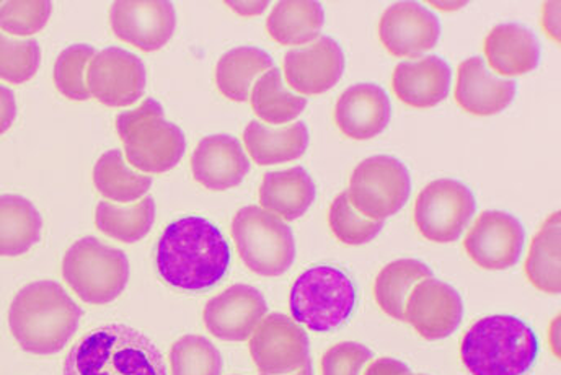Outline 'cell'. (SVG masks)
<instances>
[{"instance_id": "obj_1", "label": "cell", "mask_w": 561, "mask_h": 375, "mask_svg": "<svg viewBox=\"0 0 561 375\" xmlns=\"http://www.w3.org/2000/svg\"><path fill=\"white\" fill-rule=\"evenodd\" d=\"M156 261L160 277L169 286L203 293L226 276L230 247L210 220L198 216L182 217L163 230Z\"/></svg>"}, {"instance_id": "obj_2", "label": "cell", "mask_w": 561, "mask_h": 375, "mask_svg": "<svg viewBox=\"0 0 561 375\" xmlns=\"http://www.w3.org/2000/svg\"><path fill=\"white\" fill-rule=\"evenodd\" d=\"M82 310L56 281H36L13 297L9 327L26 353L53 356L68 346L79 330Z\"/></svg>"}, {"instance_id": "obj_3", "label": "cell", "mask_w": 561, "mask_h": 375, "mask_svg": "<svg viewBox=\"0 0 561 375\" xmlns=\"http://www.w3.org/2000/svg\"><path fill=\"white\" fill-rule=\"evenodd\" d=\"M62 375H169L159 348L128 325L113 323L83 334L65 361Z\"/></svg>"}, {"instance_id": "obj_4", "label": "cell", "mask_w": 561, "mask_h": 375, "mask_svg": "<svg viewBox=\"0 0 561 375\" xmlns=\"http://www.w3.org/2000/svg\"><path fill=\"white\" fill-rule=\"evenodd\" d=\"M537 356L536 331L513 315L480 318L460 343V361L470 375H524Z\"/></svg>"}, {"instance_id": "obj_5", "label": "cell", "mask_w": 561, "mask_h": 375, "mask_svg": "<svg viewBox=\"0 0 561 375\" xmlns=\"http://www.w3.org/2000/svg\"><path fill=\"white\" fill-rule=\"evenodd\" d=\"M116 133L125 146L126 160L146 175L169 172L179 166L186 150L185 134L163 118L162 105L153 99L119 113Z\"/></svg>"}, {"instance_id": "obj_6", "label": "cell", "mask_w": 561, "mask_h": 375, "mask_svg": "<svg viewBox=\"0 0 561 375\" xmlns=\"http://www.w3.org/2000/svg\"><path fill=\"white\" fill-rule=\"evenodd\" d=\"M356 286L353 280L335 266L309 268L290 289L289 309L296 323L310 331L327 333L348 321L356 307Z\"/></svg>"}, {"instance_id": "obj_7", "label": "cell", "mask_w": 561, "mask_h": 375, "mask_svg": "<svg viewBox=\"0 0 561 375\" xmlns=\"http://www.w3.org/2000/svg\"><path fill=\"white\" fill-rule=\"evenodd\" d=\"M62 276L83 303L106 306L126 289L129 260L125 251L105 246L95 237H85L66 251Z\"/></svg>"}, {"instance_id": "obj_8", "label": "cell", "mask_w": 561, "mask_h": 375, "mask_svg": "<svg viewBox=\"0 0 561 375\" xmlns=\"http://www.w3.org/2000/svg\"><path fill=\"white\" fill-rule=\"evenodd\" d=\"M230 232L243 264L259 276H283L296 260L293 230L263 207H242L232 219Z\"/></svg>"}, {"instance_id": "obj_9", "label": "cell", "mask_w": 561, "mask_h": 375, "mask_svg": "<svg viewBox=\"0 0 561 375\" xmlns=\"http://www.w3.org/2000/svg\"><path fill=\"white\" fill-rule=\"evenodd\" d=\"M346 193L354 209L383 223L405 206L412 180L409 169L396 157L374 156L357 163Z\"/></svg>"}, {"instance_id": "obj_10", "label": "cell", "mask_w": 561, "mask_h": 375, "mask_svg": "<svg viewBox=\"0 0 561 375\" xmlns=\"http://www.w3.org/2000/svg\"><path fill=\"white\" fill-rule=\"evenodd\" d=\"M476 211V196L469 186L457 180L439 179L420 191L413 219L424 239L446 246L460 239Z\"/></svg>"}, {"instance_id": "obj_11", "label": "cell", "mask_w": 561, "mask_h": 375, "mask_svg": "<svg viewBox=\"0 0 561 375\" xmlns=\"http://www.w3.org/2000/svg\"><path fill=\"white\" fill-rule=\"evenodd\" d=\"M256 370L265 375L294 373L309 357V337L299 323L283 314L266 315L249 341Z\"/></svg>"}, {"instance_id": "obj_12", "label": "cell", "mask_w": 561, "mask_h": 375, "mask_svg": "<svg viewBox=\"0 0 561 375\" xmlns=\"http://www.w3.org/2000/svg\"><path fill=\"white\" fill-rule=\"evenodd\" d=\"M146 66L126 49L106 48L96 53L87 69L90 95L110 109L138 102L146 90Z\"/></svg>"}, {"instance_id": "obj_13", "label": "cell", "mask_w": 561, "mask_h": 375, "mask_svg": "<svg viewBox=\"0 0 561 375\" xmlns=\"http://www.w3.org/2000/svg\"><path fill=\"white\" fill-rule=\"evenodd\" d=\"M523 224L503 211L480 214L463 239V249L477 266L486 271H504L519 261L524 249Z\"/></svg>"}, {"instance_id": "obj_14", "label": "cell", "mask_w": 561, "mask_h": 375, "mask_svg": "<svg viewBox=\"0 0 561 375\" xmlns=\"http://www.w3.org/2000/svg\"><path fill=\"white\" fill-rule=\"evenodd\" d=\"M284 76L299 95L329 92L345 72V55L330 36H320L310 45L289 49L284 55Z\"/></svg>"}, {"instance_id": "obj_15", "label": "cell", "mask_w": 561, "mask_h": 375, "mask_svg": "<svg viewBox=\"0 0 561 375\" xmlns=\"http://www.w3.org/2000/svg\"><path fill=\"white\" fill-rule=\"evenodd\" d=\"M462 317L463 304L459 293L450 284L427 277L410 294L403 321L423 340L437 341L450 337Z\"/></svg>"}, {"instance_id": "obj_16", "label": "cell", "mask_w": 561, "mask_h": 375, "mask_svg": "<svg viewBox=\"0 0 561 375\" xmlns=\"http://www.w3.org/2000/svg\"><path fill=\"white\" fill-rule=\"evenodd\" d=\"M437 16L416 2H397L379 20V39L396 58H419L439 42Z\"/></svg>"}, {"instance_id": "obj_17", "label": "cell", "mask_w": 561, "mask_h": 375, "mask_svg": "<svg viewBox=\"0 0 561 375\" xmlns=\"http://www.w3.org/2000/svg\"><path fill=\"white\" fill-rule=\"evenodd\" d=\"M113 33L142 52H159L172 39L176 12L172 2H115L110 10Z\"/></svg>"}, {"instance_id": "obj_18", "label": "cell", "mask_w": 561, "mask_h": 375, "mask_svg": "<svg viewBox=\"0 0 561 375\" xmlns=\"http://www.w3.org/2000/svg\"><path fill=\"white\" fill-rule=\"evenodd\" d=\"M268 314L265 297L249 284H236L206 304L203 320L217 340H250L260 321Z\"/></svg>"}, {"instance_id": "obj_19", "label": "cell", "mask_w": 561, "mask_h": 375, "mask_svg": "<svg viewBox=\"0 0 561 375\" xmlns=\"http://www.w3.org/2000/svg\"><path fill=\"white\" fill-rule=\"evenodd\" d=\"M392 118V103L382 87L356 83L340 95L333 110L336 127L353 140L379 136Z\"/></svg>"}, {"instance_id": "obj_20", "label": "cell", "mask_w": 561, "mask_h": 375, "mask_svg": "<svg viewBox=\"0 0 561 375\" xmlns=\"http://www.w3.org/2000/svg\"><path fill=\"white\" fill-rule=\"evenodd\" d=\"M192 172L196 182L209 191L239 186L250 172V160L239 139L214 134L199 140L192 154Z\"/></svg>"}, {"instance_id": "obj_21", "label": "cell", "mask_w": 561, "mask_h": 375, "mask_svg": "<svg viewBox=\"0 0 561 375\" xmlns=\"http://www.w3.org/2000/svg\"><path fill=\"white\" fill-rule=\"evenodd\" d=\"M516 92V80L497 79L480 56L466 59L457 69L456 102L469 115H497L513 103Z\"/></svg>"}, {"instance_id": "obj_22", "label": "cell", "mask_w": 561, "mask_h": 375, "mask_svg": "<svg viewBox=\"0 0 561 375\" xmlns=\"http://www.w3.org/2000/svg\"><path fill=\"white\" fill-rule=\"evenodd\" d=\"M450 79L449 64L439 56H424L397 64L392 90L400 102L412 109H433L449 95Z\"/></svg>"}, {"instance_id": "obj_23", "label": "cell", "mask_w": 561, "mask_h": 375, "mask_svg": "<svg viewBox=\"0 0 561 375\" xmlns=\"http://www.w3.org/2000/svg\"><path fill=\"white\" fill-rule=\"evenodd\" d=\"M486 63L497 76L519 77L533 72L540 61V48L536 36L517 23L494 26L483 45Z\"/></svg>"}, {"instance_id": "obj_24", "label": "cell", "mask_w": 561, "mask_h": 375, "mask_svg": "<svg viewBox=\"0 0 561 375\" xmlns=\"http://www.w3.org/2000/svg\"><path fill=\"white\" fill-rule=\"evenodd\" d=\"M312 177L302 167L268 172L260 186V207L283 220L302 217L316 201Z\"/></svg>"}, {"instance_id": "obj_25", "label": "cell", "mask_w": 561, "mask_h": 375, "mask_svg": "<svg viewBox=\"0 0 561 375\" xmlns=\"http://www.w3.org/2000/svg\"><path fill=\"white\" fill-rule=\"evenodd\" d=\"M247 152L256 166L268 167L293 162L309 147V129L304 122L272 129L260 122H250L243 130Z\"/></svg>"}, {"instance_id": "obj_26", "label": "cell", "mask_w": 561, "mask_h": 375, "mask_svg": "<svg viewBox=\"0 0 561 375\" xmlns=\"http://www.w3.org/2000/svg\"><path fill=\"white\" fill-rule=\"evenodd\" d=\"M43 219L35 204L20 194L0 196V257L28 253L42 239Z\"/></svg>"}, {"instance_id": "obj_27", "label": "cell", "mask_w": 561, "mask_h": 375, "mask_svg": "<svg viewBox=\"0 0 561 375\" xmlns=\"http://www.w3.org/2000/svg\"><path fill=\"white\" fill-rule=\"evenodd\" d=\"M272 56L260 48L242 46L222 55L216 66V86L220 95L232 102L243 103L250 99L256 79L273 69Z\"/></svg>"}, {"instance_id": "obj_28", "label": "cell", "mask_w": 561, "mask_h": 375, "mask_svg": "<svg viewBox=\"0 0 561 375\" xmlns=\"http://www.w3.org/2000/svg\"><path fill=\"white\" fill-rule=\"evenodd\" d=\"M325 12L319 2H278L266 20V32L283 46H306L320 38Z\"/></svg>"}, {"instance_id": "obj_29", "label": "cell", "mask_w": 561, "mask_h": 375, "mask_svg": "<svg viewBox=\"0 0 561 375\" xmlns=\"http://www.w3.org/2000/svg\"><path fill=\"white\" fill-rule=\"evenodd\" d=\"M433 277L426 263L412 258L392 261L382 268L374 283V299L383 314L403 321L410 294L421 281Z\"/></svg>"}, {"instance_id": "obj_30", "label": "cell", "mask_w": 561, "mask_h": 375, "mask_svg": "<svg viewBox=\"0 0 561 375\" xmlns=\"http://www.w3.org/2000/svg\"><path fill=\"white\" fill-rule=\"evenodd\" d=\"M560 243V213H553L543 220L542 227L534 237L524 266L529 283L550 296H559L561 293Z\"/></svg>"}, {"instance_id": "obj_31", "label": "cell", "mask_w": 561, "mask_h": 375, "mask_svg": "<svg viewBox=\"0 0 561 375\" xmlns=\"http://www.w3.org/2000/svg\"><path fill=\"white\" fill-rule=\"evenodd\" d=\"M93 183L106 201L129 204L146 196L152 186V179L146 173L136 172L128 166L122 150L113 149L96 160Z\"/></svg>"}, {"instance_id": "obj_32", "label": "cell", "mask_w": 561, "mask_h": 375, "mask_svg": "<svg viewBox=\"0 0 561 375\" xmlns=\"http://www.w3.org/2000/svg\"><path fill=\"white\" fill-rule=\"evenodd\" d=\"M253 112L266 125H287L299 118L306 110L307 99L290 92L284 86L283 72L278 67L266 70L256 79L250 93Z\"/></svg>"}, {"instance_id": "obj_33", "label": "cell", "mask_w": 561, "mask_h": 375, "mask_svg": "<svg viewBox=\"0 0 561 375\" xmlns=\"http://www.w3.org/2000/svg\"><path fill=\"white\" fill-rule=\"evenodd\" d=\"M156 223V201L147 196L131 204L118 206L110 201H100L95 211V226L100 232L123 243L142 240Z\"/></svg>"}, {"instance_id": "obj_34", "label": "cell", "mask_w": 561, "mask_h": 375, "mask_svg": "<svg viewBox=\"0 0 561 375\" xmlns=\"http://www.w3.org/2000/svg\"><path fill=\"white\" fill-rule=\"evenodd\" d=\"M172 375H222V354L208 338L186 334L170 350Z\"/></svg>"}, {"instance_id": "obj_35", "label": "cell", "mask_w": 561, "mask_h": 375, "mask_svg": "<svg viewBox=\"0 0 561 375\" xmlns=\"http://www.w3.org/2000/svg\"><path fill=\"white\" fill-rule=\"evenodd\" d=\"M329 226L336 240L348 247H360L373 242L380 230L382 220L369 219L350 203L348 193L343 191L333 200L329 211Z\"/></svg>"}, {"instance_id": "obj_36", "label": "cell", "mask_w": 561, "mask_h": 375, "mask_svg": "<svg viewBox=\"0 0 561 375\" xmlns=\"http://www.w3.org/2000/svg\"><path fill=\"white\" fill-rule=\"evenodd\" d=\"M95 56L90 45H72L59 55L55 66L56 89L73 102L92 99L87 87V69Z\"/></svg>"}, {"instance_id": "obj_37", "label": "cell", "mask_w": 561, "mask_h": 375, "mask_svg": "<svg viewBox=\"0 0 561 375\" xmlns=\"http://www.w3.org/2000/svg\"><path fill=\"white\" fill-rule=\"evenodd\" d=\"M42 49L36 39H15L0 32V79L9 83L28 82L38 72Z\"/></svg>"}, {"instance_id": "obj_38", "label": "cell", "mask_w": 561, "mask_h": 375, "mask_svg": "<svg viewBox=\"0 0 561 375\" xmlns=\"http://www.w3.org/2000/svg\"><path fill=\"white\" fill-rule=\"evenodd\" d=\"M53 13V3L0 2V30L15 36H32L42 32Z\"/></svg>"}, {"instance_id": "obj_39", "label": "cell", "mask_w": 561, "mask_h": 375, "mask_svg": "<svg viewBox=\"0 0 561 375\" xmlns=\"http://www.w3.org/2000/svg\"><path fill=\"white\" fill-rule=\"evenodd\" d=\"M373 360V351L364 344L345 341L329 348L320 361L322 375H360Z\"/></svg>"}, {"instance_id": "obj_40", "label": "cell", "mask_w": 561, "mask_h": 375, "mask_svg": "<svg viewBox=\"0 0 561 375\" xmlns=\"http://www.w3.org/2000/svg\"><path fill=\"white\" fill-rule=\"evenodd\" d=\"M16 118L15 93L0 83V136L12 127Z\"/></svg>"}, {"instance_id": "obj_41", "label": "cell", "mask_w": 561, "mask_h": 375, "mask_svg": "<svg viewBox=\"0 0 561 375\" xmlns=\"http://www.w3.org/2000/svg\"><path fill=\"white\" fill-rule=\"evenodd\" d=\"M409 373V367L402 361L392 360V357H380V360L370 363L363 375H407Z\"/></svg>"}, {"instance_id": "obj_42", "label": "cell", "mask_w": 561, "mask_h": 375, "mask_svg": "<svg viewBox=\"0 0 561 375\" xmlns=\"http://www.w3.org/2000/svg\"><path fill=\"white\" fill-rule=\"evenodd\" d=\"M542 29L553 42L560 43V2L543 3Z\"/></svg>"}, {"instance_id": "obj_43", "label": "cell", "mask_w": 561, "mask_h": 375, "mask_svg": "<svg viewBox=\"0 0 561 375\" xmlns=\"http://www.w3.org/2000/svg\"><path fill=\"white\" fill-rule=\"evenodd\" d=\"M227 7L242 16L262 15L268 9L270 2H226Z\"/></svg>"}, {"instance_id": "obj_44", "label": "cell", "mask_w": 561, "mask_h": 375, "mask_svg": "<svg viewBox=\"0 0 561 375\" xmlns=\"http://www.w3.org/2000/svg\"><path fill=\"white\" fill-rule=\"evenodd\" d=\"M549 340H550V344H552V350H553V353L557 354V356H559V334H560V327H559V318H556V320H553V323H552V327H550V330H549Z\"/></svg>"}, {"instance_id": "obj_45", "label": "cell", "mask_w": 561, "mask_h": 375, "mask_svg": "<svg viewBox=\"0 0 561 375\" xmlns=\"http://www.w3.org/2000/svg\"><path fill=\"white\" fill-rule=\"evenodd\" d=\"M431 5L436 7V9L443 10V12H444V10H446V12H453V10H459L460 7L466 5V2H459V3H457V2H453V3L433 2V3H431Z\"/></svg>"}, {"instance_id": "obj_46", "label": "cell", "mask_w": 561, "mask_h": 375, "mask_svg": "<svg viewBox=\"0 0 561 375\" xmlns=\"http://www.w3.org/2000/svg\"><path fill=\"white\" fill-rule=\"evenodd\" d=\"M262 375H265V374H262ZM284 375H313L312 361L307 360L306 363H304L302 367H299V370L294 371V373L284 374Z\"/></svg>"}, {"instance_id": "obj_47", "label": "cell", "mask_w": 561, "mask_h": 375, "mask_svg": "<svg viewBox=\"0 0 561 375\" xmlns=\"http://www.w3.org/2000/svg\"><path fill=\"white\" fill-rule=\"evenodd\" d=\"M407 375H424V374H412V373H409Z\"/></svg>"}]
</instances>
